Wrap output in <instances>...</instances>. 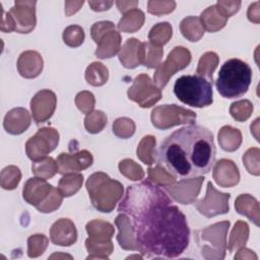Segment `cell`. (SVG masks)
<instances>
[{"mask_svg": "<svg viewBox=\"0 0 260 260\" xmlns=\"http://www.w3.org/2000/svg\"><path fill=\"white\" fill-rule=\"evenodd\" d=\"M118 211L131 216L136 249L146 257L176 258L189 245L186 216L158 185L129 186Z\"/></svg>", "mask_w": 260, "mask_h": 260, "instance_id": "6da1fadb", "label": "cell"}, {"mask_svg": "<svg viewBox=\"0 0 260 260\" xmlns=\"http://www.w3.org/2000/svg\"><path fill=\"white\" fill-rule=\"evenodd\" d=\"M158 166L176 179L202 176L212 169L216 149L212 133L200 125H189L169 135L158 148Z\"/></svg>", "mask_w": 260, "mask_h": 260, "instance_id": "7a4b0ae2", "label": "cell"}, {"mask_svg": "<svg viewBox=\"0 0 260 260\" xmlns=\"http://www.w3.org/2000/svg\"><path fill=\"white\" fill-rule=\"evenodd\" d=\"M252 69L250 66L237 58L223 63L215 81L219 94L226 99H236L244 95L251 84Z\"/></svg>", "mask_w": 260, "mask_h": 260, "instance_id": "3957f363", "label": "cell"}, {"mask_svg": "<svg viewBox=\"0 0 260 260\" xmlns=\"http://www.w3.org/2000/svg\"><path fill=\"white\" fill-rule=\"evenodd\" d=\"M213 81L206 77L195 75H183L179 77L174 85L175 95L187 106L203 108L212 104Z\"/></svg>", "mask_w": 260, "mask_h": 260, "instance_id": "277c9868", "label": "cell"}, {"mask_svg": "<svg viewBox=\"0 0 260 260\" xmlns=\"http://www.w3.org/2000/svg\"><path fill=\"white\" fill-rule=\"evenodd\" d=\"M215 59H217V56H216L215 53H206L205 55H203L201 57V59L199 61V66H198V69H197V70H199V69L203 68V70H206L204 76L207 77V79L210 80V81H213L212 72L215 69V67L214 66H209V64H210V62H212ZM203 70L200 71L197 74H201V72H203Z\"/></svg>", "mask_w": 260, "mask_h": 260, "instance_id": "5b68a950", "label": "cell"}]
</instances>
